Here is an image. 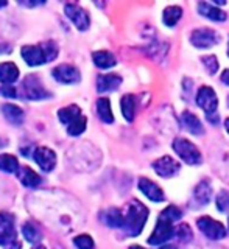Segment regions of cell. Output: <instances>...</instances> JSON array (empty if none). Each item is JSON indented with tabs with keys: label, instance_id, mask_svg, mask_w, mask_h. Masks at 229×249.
I'll list each match as a JSON object with an SVG mask.
<instances>
[{
	"label": "cell",
	"instance_id": "603a6c76",
	"mask_svg": "<svg viewBox=\"0 0 229 249\" xmlns=\"http://www.w3.org/2000/svg\"><path fill=\"white\" fill-rule=\"evenodd\" d=\"M210 196H212V189L208 181H203L196 185L195 189V193H193V199L198 206H206L208 202L210 201Z\"/></svg>",
	"mask_w": 229,
	"mask_h": 249
},
{
	"label": "cell",
	"instance_id": "cb8c5ba5",
	"mask_svg": "<svg viewBox=\"0 0 229 249\" xmlns=\"http://www.w3.org/2000/svg\"><path fill=\"white\" fill-rule=\"evenodd\" d=\"M19 179L20 182L28 187V189H36V187L41 184V176H39L38 173H35L33 170H31L30 167H22L20 168V175H19Z\"/></svg>",
	"mask_w": 229,
	"mask_h": 249
},
{
	"label": "cell",
	"instance_id": "f6af8a7d",
	"mask_svg": "<svg viewBox=\"0 0 229 249\" xmlns=\"http://www.w3.org/2000/svg\"><path fill=\"white\" fill-rule=\"evenodd\" d=\"M0 226H2V213H0Z\"/></svg>",
	"mask_w": 229,
	"mask_h": 249
},
{
	"label": "cell",
	"instance_id": "f1b7e54d",
	"mask_svg": "<svg viewBox=\"0 0 229 249\" xmlns=\"http://www.w3.org/2000/svg\"><path fill=\"white\" fill-rule=\"evenodd\" d=\"M0 170L5 173H16L19 170V160L13 154H0Z\"/></svg>",
	"mask_w": 229,
	"mask_h": 249
},
{
	"label": "cell",
	"instance_id": "d6986e66",
	"mask_svg": "<svg viewBox=\"0 0 229 249\" xmlns=\"http://www.w3.org/2000/svg\"><path fill=\"white\" fill-rule=\"evenodd\" d=\"M92 59L94 64L98 69H111L117 64V59L111 52L106 50H100V52H94L92 53Z\"/></svg>",
	"mask_w": 229,
	"mask_h": 249
},
{
	"label": "cell",
	"instance_id": "6da1fadb",
	"mask_svg": "<svg viewBox=\"0 0 229 249\" xmlns=\"http://www.w3.org/2000/svg\"><path fill=\"white\" fill-rule=\"evenodd\" d=\"M20 54L28 66L36 67V66L45 64V62H50L57 58L58 56V47L52 41L41 42L38 45H25V47H22Z\"/></svg>",
	"mask_w": 229,
	"mask_h": 249
},
{
	"label": "cell",
	"instance_id": "ab89813d",
	"mask_svg": "<svg viewBox=\"0 0 229 249\" xmlns=\"http://www.w3.org/2000/svg\"><path fill=\"white\" fill-rule=\"evenodd\" d=\"M31 249H47L45 246H42V245H36L35 248H31Z\"/></svg>",
	"mask_w": 229,
	"mask_h": 249
},
{
	"label": "cell",
	"instance_id": "b9f144b4",
	"mask_svg": "<svg viewBox=\"0 0 229 249\" xmlns=\"http://www.w3.org/2000/svg\"><path fill=\"white\" fill-rule=\"evenodd\" d=\"M130 249H145V248H142V246H137V245H134V246H130Z\"/></svg>",
	"mask_w": 229,
	"mask_h": 249
},
{
	"label": "cell",
	"instance_id": "ffe728a7",
	"mask_svg": "<svg viewBox=\"0 0 229 249\" xmlns=\"http://www.w3.org/2000/svg\"><path fill=\"white\" fill-rule=\"evenodd\" d=\"M19 78V69L13 62H2L0 64V81L5 84H13Z\"/></svg>",
	"mask_w": 229,
	"mask_h": 249
},
{
	"label": "cell",
	"instance_id": "e0dca14e",
	"mask_svg": "<svg viewBox=\"0 0 229 249\" xmlns=\"http://www.w3.org/2000/svg\"><path fill=\"white\" fill-rule=\"evenodd\" d=\"M100 218L109 228H123L125 224V215L118 209H108L100 215Z\"/></svg>",
	"mask_w": 229,
	"mask_h": 249
},
{
	"label": "cell",
	"instance_id": "7a4b0ae2",
	"mask_svg": "<svg viewBox=\"0 0 229 249\" xmlns=\"http://www.w3.org/2000/svg\"><path fill=\"white\" fill-rule=\"evenodd\" d=\"M123 215H125V224H123L125 232L128 233L130 237H137L147 223L148 209L142 204V202L134 199L130 202L128 209H126V213Z\"/></svg>",
	"mask_w": 229,
	"mask_h": 249
},
{
	"label": "cell",
	"instance_id": "3957f363",
	"mask_svg": "<svg viewBox=\"0 0 229 249\" xmlns=\"http://www.w3.org/2000/svg\"><path fill=\"white\" fill-rule=\"evenodd\" d=\"M196 105L206 112L208 120H210L212 124L218 123V115H217L218 98H217V93L214 89L209 88V86H203V88H200L198 93H196Z\"/></svg>",
	"mask_w": 229,
	"mask_h": 249
},
{
	"label": "cell",
	"instance_id": "836d02e7",
	"mask_svg": "<svg viewBox=\"0 0 229 249\" xmlns=\"http://www.w3.org/2000/svg\"><path fill=\"white\" fill-rule=\"evenodd\" d=\"M161 215H162V216H165V218H169V220H170V221H173V223L183 218V212H181V210H179L178 207H175V206H169V207L165 209Z\"/></svg>",
	"mask_w": 229,
	"mask_h": 249
},
{
	"label": "cell",
	"instance_id": "d6a6232c",
	"mask_svg": "<svg viewBox=\"0 0 229 249\" xmlns=\"http://www.w3.org/2000/svg\"><path fill=\"white\" fill-rule=\"evenodd\" d=\"M175 233H176V237L181 240V241H191L192 240V229H191V226L189 224H186V223H183V224H179V228L175 231Z\"/></svg>",
	"mask_w": 229,
	"mask_h": 249
},
{
	"label": "cell",
	"instance_id": "ac0fdd59",
	"mask_svg": "<svg viewBox=\"0 0 229 249\" xmlns=\"http://www.w3.org/2000/svg\"><path fill=\"white\" fill-rule=\"evenodd\" d=\"M198 11L201 16L204 18H208L210 20H215V22H223L226 20V13L218 10L215 5L212 3H208V2H200L198 3Z\"/></svg>",
	"mask_w": 229,
	"mask_h": 249
},
{
	"label": "cell",
	"instance_id": "f546056e",
	"mask_svg": "<svg viewBox=\"0 0 229 249\" xmlns=\"http://www.w3.org/2000/svg\"><path fill=\"white\" fill-rule=\"evenodd\" d=\"M86 123H88V119H86L84 115L78 117V119L72 124H69V126H67V134L69 136H74V137L83 134L84 129H86Z\"/></svg>",
	"mask_w": 229,
	"mask_h": 249
},
{
	"label": "cell",
	"instance_id": "7bdbcfd3",
	"mask_svg": "<svg viewBox=\"0 0 229 249\" xmlns=\"http://www.w3.org/2000/svg\"><path fill=\"white\" fill-rule=\"evenodd\" d=\"M5 143H6L5 140H2V139H0V148H2V146H5Z\"/></svg>",
	"mask_w": 229,
	"mask_h": 249
},
{
	"label": "cell",
	"instance_id": "7c38bea8",
	"mask_svg": "<svg viewBox=\"0 0 229 249\" xmlns=\"http://www.w3.org/2000/svg\"><path fill=\"white\" fill-rule=\"evenodd\" d=\"M33 158L38 165L41 167V170L44 171H52L55 165H57V154L47 146H38L33 151Z\"/></svg>",
	"mask_w": 229,
	"mask_h": 249
},
{
	"label": "cell",
	"instance_id": "d4e9b609",
	"mask_svg": "<svg viewBox=\"0 0 229 249\" xmlns=\"http://www.w3.org/2000/svg\"><path fill=\"white\" fill-rule=\"evenodd\" d=\"M97 114L100 117V120L103 123H113L114 122V115L111 111V103H109V98H100L97 101Z\"/></svg>",
	"mask_w": 229,
	"mask_h": 249
},
{
	"label": "cell",
	"instance_id": "9c48e42d",
	"mask_svg": "<svg viewBox=\"0 0 229 249\" xmlns=\"http://www.w3.org/2000/svg\"><path fill=\"white\" fill-rule=\"evenodd\" d=\"M191 42L196 49H210L220 42V37L210 28H196L191 35Z\"/></svg>",
	"mask_w": 229,
	"mask_h": 249
},
{
	"label": "cell",
	"instance_id": "e575fe53",
	"mask_svg": "<svg viewBox=\"0 0 229 249\" xmlns=\"http://www.w3.org/2000/svg\"><path fill=\"white\" fill-rule=\"evenodd\" d=\"M203 64L206 66L208 72L210 75H214L217 70H218V59L215 56H204L203 58Z\"/></svg>",
	"mask_w": 229,
	"mask_h": 249
},
{
	"label": "cell",
	"instance_id": "4fadbf2b",
	"mask_svg": "<svg viewBox=\"0 0 229 249\" xmlns=\"http://www.w3.org/2000/svg\"><path fill=\"white\" fill-rule=\"evenodd\" d=\"M153 168L161 178H172L178 173L181 167L175 159L170 158V156H164V158L153 162Z\"/></svg>",
	"mask_w": 229,
	"mask_h": 249
},
{
	"label": "cell",
	"instance_id": "5b68a950",
	"mask_svg": "<svg viewBox=\"0 0 229 249\" xmlns=\"http://www.w3.org/2000/svg\"><path fill=\"white\" fill-rule=\"evenodd\" d=\"M0 246L3 249H20L22 245L16 235L13 216L2 213V226H0Z\"/></svg>",
	"mask_w": 229,
	"mask_h": 249
},
{
	"label": "cell",
	"instance_id": "bcb514c9",
	"mask_svg": "<svg viewBox=\"0 0 229 249\" xmlns=\"http://www.w3.org/2000/svg\"><path fill=\"white\" fill-rule=\"evenodd\" d=\"M228 56H229V45H228Z\"/></svg>",
	"mask_w": 229,
	"mask_h": 249
},
{
	"label": "cell",
	"instance_id": "30bf717a",
	"mask_svg": "<svg viewBox=\"0 0 229 249\" xmlns=\"http://www.w3.org/2000/svg\"><path fill=\"white\" fill-rule=\"evenodd\" d=\"M23 90H25V97L28 100L39 101V100H47L52 97V93L44 89L41 80L35 75H28L25 80H23Z\"/></svg>",
	"mask_w": 229,
	"mask_h": 249
},
{
	"label": "cell",
	"instance_id": "74e56055",
	"mask_svg": "<svg viewBox=\"0 0 229 249\" xmlns=\"http://www.w3.org/2000/svg\"><path fill=\"white\" fill-rule=\"evenodd\" d=\"M20 5H25V6H41L45 2H19Z\"/></svg>",
	"mask_w": 229,
	"mask_h": 249
},
{
	"label": "cell",
	"instance_id": "83f0119b",
	"mask_svg": "<svg viewBox=\"0 0 229 249\" xmlns=\"http://www.w3.org/2000/svg\"><path fill=\"white\" fill-rule=\"evenodd\" d=\"M22 233H23V238L30 241V243H38V241H41L42 238L39 228L35 223H30V221L22 226Z\"/></svg>",
	"mask_w": 229,
	"mask_h": 249
},
{
	"label": "cell",
	"instance_id": "7dc6e473",
	"mask_svg": "<svg viewBox=\"0 0 229 249\" xmlns=\"http://www.w3.org/2000/svg\"><path fill=\"white\" fill-rule=\"evenodd\" d=\"M228 105H229V97H228Z\"/></svg>",
	"mask_w": 229,
	"mask_h": 249
},
{
	"label": "cell",
	"instance_id": "5bb4252c",
	"mask_svg": "<svg viewBox=\"0 0 229 249\" xmlns=\"http://www.w3.org/2000/svg\"><path fill=\"white\" fill-rule=\"evenodd\" d=\"M139 190L145 195L148 199H152L154 202H162L165 199V195L162 189L156 182L150 181L147 178H140L139 179Z\"/></svg>",
	"mask_w": 229,
	"mask_h": 249
},
{
	"label": "cell",
	"instance_id": "60d3db41",
	"mask_svg": "<svg viewBox=\"0 0 229 249\" xmlns=\"http://www.w3.org/2000/svg\"><path fill=\"white\" fill-rule=\"evenodd\" d=\"M225 126H226V131H228V134H229V119H226V122H225Z\"/></svg>",
	"mask_w": 229,
	"mask_h": 249
},
{
	"label": "cell",
	"instance_id": "4316f807",
	"mask_svg": "<svg viewBox=\"0 0 229 249\" xmlns=\"http://www.w3.org/2000/svg\"><path fill=\"white\" fill-rule=\"evenodd\" d=\"M181 16H183V10H181L179 6H169L164 10L162 19L167 27H175L178 20L181 19Z\"/></svg>",
	"mask_w": 229,
	"mask_h": 249
},
{
	"label": "cell",
	"instance_id": "7402d4cb",
	"mask_svg": "<svg viewBox=\"0 0 229 249\" xmlns=\"http://www.w3.org/2000/svg\"><path fill=\"white\" fill-rule=\"evenodd\" d=\"M78 117H81V109L78 107L76 105H70V106H66L58 111V119L61 123H64L66 126L69 124H72Z\"/></svg>",
	"mask_w": 229,
	"mask_h": 249
},
{
	"label": "cell",
	"instance_id": "d590c367",
	"mask_svg": "<svg viewBox=\"0 0 229 249\" xmlns=\"http://www.w3.org/2000/svg\"><path fill=\"white\" fill-rule=\"evenodd\" d=\"M0 93L5 95L6 98H16V89L14 86H2V89H0Z\"/></svg>",
	"mask_w": 229,
	"mask_h": 249
},
{
	"label": "cell",
	"instance_id": "ee69618b",
	"mask_svg": "<svg viewBox=\"0 0 229 249\" xmlns=\"http://www.w3.org/2000/svg\"><path fill=\"white\" fill-rule=\"evenodd\" d=\"M8 5V2H0V8H3V6H6Z\"/></svg>",
	"mask_w": 229,
	"mask_h": 249
},
{
	"label": "cell",
	"instance_id": "52a82bcc",
	"mask_svg": "<svg viewBox=\"0 0 229 249\" xmlns=\"http://www.w3.org/2000/svg\"><path fill=\"white\" fill-rule=\"evenodd\" d=\"M196 224H198V229L209 240H222V238L226 237V228H225V226L220 221L214 220V218H210V216L198 218Z\"/></svg>",
	"mask_w": 229,
	"mask_h": 249
},
{
	"label": "cell",
	"instance_id": "44dd1931",
	"mask_svg": "<svg viewBox=\"0 0 229 249\" xmlns=\"http://www.w3.org/2000/svg\"><path fill=\"white\" fill-rule=\"evenodd\" d=\"M2 112L5 115V119L13 124H20L23 122V117H25L22 109L13 103H5L2 106Z\"/></svg>",
	"mask_w": 229,
	"mask_h": 249
},
{
	"label": "cell",
	"instance_id": "2e32d148",
	"mask_svg": "<svg viewBox=\"0 0 229 249\" xmlns=\"http://www.w3.org/2000/svg\"><path fill=\"white\" fill-rule=\"evenodd\" d=\"M181 123H183V126L193 136H201L204 132L201 120L192 112H183V115H181Z\"/></svg>",
	"mask_w": 229,
	"mask_h": 249
},
{
	"label": "cell",
	"instance_id": "ba28073f",
	"mask_svg": "<svg viewBox=\"0 0 229 249\" xmlns=\"http://www.w3.org/2000/svg\"><path fill=\"white\" fill-rule=\"evenodd\" d=\"M64 13L69 18V20L72 22L80 31H84L89 28V23H91L89 14L86 13L76 2H67L64 5Z\"/></svg>",
	"mask_w": 229,
	"mask_h": 249
},
{
	"label": "cell",
	"instance_id": "4dcf8cb0",
	"mask_svg": "<svg viewBox=\"0 0 229 249\" xmlns=\"http://www.w3.org/2000/svg\"><path fill=\"white\" fill-rule=\"evenodd\" d=\"M74 245L78 248V249H94V240L91 235L88 233H83V235H78L74 238Z\"/></svg>",
	"mask_w": 229,
	"mask_h": 249
},
{
	"label": "cell",
	"instance_id": "484cf974",
	"mask_svg": "<svg viewBox=\"0 0 229 249\" xmlns=\"http://www.w3.org/2000/svg\"><path fill=\"white\" fill-rule=\"evenodd\" d=\"M122 114L130 123L134 120V114H136V97L134 95H125L120 101Z\"/></svg>",
	"mask_w": 229,
	"mask_h": 249
},
{
	"label": "cell",
	"instance_id": "9a60e30c",
	"mask_svg": "<svg viewBox=\"0 0 229 249\" xmlns=\"http://www.w3.org/2000/svg\"><path fill=\"white\" fill-rule=\"evenodd\" d=\"M122 84V76L115 73H108V75H100L97 80V90L98 92H113L118 89V86Z\"/></svg>",
	"mask_w": 229,
	"mask_h": 249
},
{
	"label": "cell",
	"instance_id": "277c9868",
	"mask_svg": "<svg viewBox=\"0 0 229 249\" xmlns=\"http://www.w3.org/2000/svg\"><path fill=\"white\" fill-rule=\"evenodd\" d=\"M173 150L181 158V160H184L189 165H198L203 160L200 150L192 142H189L187 139L178 137L173 140Z\"/></svg>",
	"mask_w": 229,
	"mask_h": 249
},
{
	"label": "cell",
	"instance_id": "f35d334b",
	"mask_svg": "<svg viewBox=\"0 0 229 249\" xmlns=\"http://www.w3.org/2000/svg\"><path fill=\"white\" fill-rule=\"evenodd\" d=\"M161 249H175V246H172V245H164Z\"/></svg>",
	"mask_w": 229,
	"mask_h": 249
},
{
	"label": "cell",
	"instance_id": "8d00e7d4",
	"mask_svg": "<svg viewBox=\"0 0 229 249\" xmlns=\"http://www.w3.org/2000/svg\"><path fill=\"white\" fill-rule=\"evenodd\" d=\"M222 81H223L226 86H229V69H226L225 72L222 73Z\"/></svg>",
	"mask_w": 229,
	"mask_h": 249
},
{
	"label": "cell",
	"instance_id": "8992f818",
	"mask_svg": "<svg viewBox=\"0 0 229 249\" xmlns=\"http://www.w3.org/2000/svg\"><path fill=\"white\" fill-rule=\"evenodd\" d=\"M175 228H173V221H170L169 218H165L159 215L156 223V229L152 233V237L148 238V243L153 246H159L164 245L165 241H169L173 235H175Z\"/></svg>",
	"mask_w": 229,
	"mask_h": 249
},
{
	"label": "cell",
	"instance_id": "8fae6325",
	"mask_svg": "<svg viewBox=\"0 0 229 249\" xmlns=\"http://www.w3.org/2000/svg\"><path fill=\"white\" fill-rule=\"evenodd\" d=\"M53 78L62 84H76L80 83V70L70 64H61L53 69Z\"/></svg>",
	"mask_w": 229,
	"mask_h": 249
},
{
	"label": "cell",
	"instance_id": "1f68e13d",
	"mask_svg": "<svg viewBox=\"0 0 229 249\" xmlns=\"http://www.w3.org/2000/svg\"><path fill=\"white\" fill-rule=\"evenodd\" d=\"M215 202H217V207H218L220 212L229 213V192H226V190L220 192Z\"/></svg>",
	"mask_w": 229,
	"mask_h": 249
}]
</instances>
